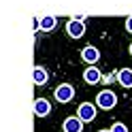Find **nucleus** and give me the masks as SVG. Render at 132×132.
<instances>
[{
  "mask_svg": "<svg viewBox=\"0 0 132 132\" xmlns=\"http://www.w3.org/2000/svg\"><path fill=\"white\" fill-rule=\"evenodd\" d=\"M96 109H98V106L92 104V102H81L77 106V117L83 121V123H87V121H92L96 117Z\"/></svg>",
  "mask_w": 132,
  "mask_h": 132,
  "instance_id": "nucleus-3",
  "label": "nucleus"
},
{
  "mask_svg": "<svg viewBox=\"0 0 132 132\" xmlns=\"http://www.w3.org/2000/svg\"><path fill=\"white\" fill-rule=\"evenodd\" d=\"M115 104H117V96H115L113 89H102V92L96 96V106H100V109H104V111L113 109Z\"/></svg>",
  "mask_w": 132,
  "mask_h": 132,
  "instance_id": "nucleus-1",
  "label": "nucleus"
},
{
  "mask_svg": "<svg viewBox=\"0 0 132 132\" xmlns=\"http://www.w3.org/2000/svg\"><path fill=\"white\" fill-rule=\"evenodd\" d=\"M98 132H111V130H98Z\"/></svg>",
  "mask_w": 132,
  "mask_h": 132,
  "instance_id": "nucleus-15",
  "label": "nucleus"
},
{
  "mask_svg": "<svg viewBox=\"0 0 132 132\" xmlns=\"http://www.w3.org/2000/svg\"><path fill=\"white\" fill-rule=\"evenodd\" d=\"M126 30H128V32H132V15L126 19Z\"/></svg>",
  "mask_w": 132,
  "mask_h": 132,
  "instance_id": "nucleus-14",
  "label": "nucleus"
},
{
  "mask_svg": "<svg viewBox=\"0 0 132 132\" xmlns=\"http://www.w3.org/2000/svg\"><path fill=\"white\" fill-rule=\"evenodd\" d=\"M100 77H102V72L96 68V66H89V68L83 72V79H85V83H89V85H96L98 81H100Z\"/></svg>",
  "mask_w": 132,
  "mask_h": 132,
  "instance_id": "nucleus-8",
  "label": "nucleus"
},
{
  "mask_svg": "<svg viewBox=\"0 0 132 132\" xmlns=\"http://www.w3.org/2000/svg\"><path fill=\"white\" fill-rule=\"evenodd\" d=\"M32 30H34V32H36V30H40V19H38V17L32 19Z\"/></svg>",
  "mask_w": 132,
  "mask_h": 132,
  "instance_id": "nucleus-13",
  "label": "nucleus"
},
{
  "mask_svg": "<svg viewBox=\"0 0 132 132\" xmlns=\"http://www.w3.org/2000/svg\"><path fill=\"white\" fill-rule=\"evenodd\" d=\"M130 55H132V43H130Z\"/></svg>",
  "mask_w": 132,
  "mask_h": 132,
  "instance_id": "nucleus-16",
  "label": "nucleus"
},
{
  "mask_svg": "<svg viewBox=\"0 0 132 132\" xmlns=\"http://www.w3.org/2000/svg\"><path fill=\"white\" fill-rule=\"evenodd\" d=\"M117 81L121 87H132V68H121L117 72Z\"/></svg>",
  "mask_w": 132,
  "mask_h": 132,
  "instance_id": "nucleus-10",
  "label": "nucleus"
},
{
  "mask_svg": "<svg viewBox=\"0 0 132 132\" xmlns=\"http://www.w3.org/2000/svg\"><path fill=\"white\" fill-rule=\"evenodd\" d=\"M55 26H57V19L53 17V15H45V17H40V30L51 32Z\"/></svg>",
  "mask_w": 132,
  "mask_h": 132,
  "instance_id": "nucleus-11",
  "label": "nucleus"
},
{
  "mask_svg": "<svg viewBox=\"0 0 132 132\" xmlns=\"http://www.w3.org/2000/svg\"><path fill=\"white\" fill-rule=\"evenodd\" d=\"M32 79H34V85H45L47 79H49V72L43 68V66H34V70H32Z\"/></svg>",
  "mask_w": 132,
  "mask_h": 132,
  "instance_id": "nucleus-9",
  "label": "nucleus"
},
{
  "mask_svg": "<svg viewBox=\"0 0 132 132\" xmlns=\"http://www.w3.org/2000/svg\"><path fill=\"white\" fill-rule=\"evenodd\" d=\"M53 96H55L57 102H70L72 98H75V87H72L70 83H60L55 87Z\"/></svg>",
  "mask_w": 132,
  "mask_h": 132,
  "instance_id": "nucleus-2",
  "label": "nucleus"
},
{
  "mask_svg": "<svg viewBox=\"0 0 132 132\" xmlns=\"http://www.w3.org/2000/svg\"><path fill=\"white\" fill-rule=\"evenodd\" d=\"M62 128H64V132H81L83 130V121H81L77 115L75 117H66L64 123H62Z\"/></svg>",
  "mask_w": 132,
  "mask_h": 132,
  "instance_id": "nucleus-7",
  "label": "nucleus"
},
{
  "mask_svg": "<svg viewBox=\"0 0 132 132\" xmlns=\"http://www.w3.org/2000/svg\"><path fill=\"white\" fill-rule=\"evenodd\" d=\"M81 57H83V62H87V64H96L100 60V51H98L96 47L87 45V47H83V51H81Z\"/></svg>",
  "mask_w": 132,
  "mask_h": 132,
  "instance_id": "nucleus-5",
  "label": "nucleus"
},
{
  "mask_svg": "<svg viewBox=\"0 0 132 132\" xmlns=\"http://www.w3.org/2000/svg\"><path fill=\"white\" fill-rule=\"evenodd\" d=\"M51 113V102L45 100V98H36L34 100V115L38 117H45V115Z\"/></svg>",
  "mask_w": 132,
  "mask_h": 132,
  "instance_id": "nucleus-6",
  "label": "nucleus"
},
{
  "mask_svg": "<svg viewBox=\"0 0 132 132\" xmlns=\"http://www.w3.org/2000/svg\"><path fill=\"white\" fill-rule=\"evenodd\" d=\"M66 32H68L70 38H81L85 34V21H77V19H70L66 23Z\"/></svg>",
  "mask_w": 132,
  "mask_h": 132,
  "instance_id": "nucleus-4",
  "label": "nucleus"
},
{
  "mask_svg": "<svg viewBox=\"0 0 132 132\" xmlns=\"http://www.w3.org/2000/svg\"><path fill=\"white\" fill-rule=\"evenodd\" d=\"M111 132H128V128H126V123L117 121V123H113V126H111Z\"/></svg>",
  "mask_w": 132,
  "mask_h": 132,
  "instance_id": "nucleus-12",
  "label": "nucleus"
}]
</instances>
